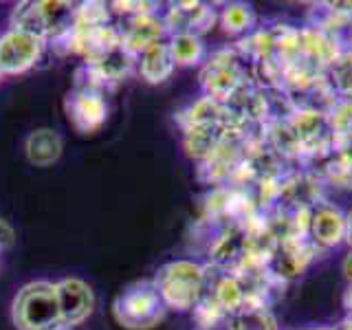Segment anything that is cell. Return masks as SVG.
<instances>
[{"mask_svg":"<svg viewBox=\"0 0 352 330\" xmlns=\"http://www.w3.org/2000/svg\"><path fill=\"white\" fill-rule=\"evenodd\" d=\"M154 286L163 304L176 311H194L207 289V264L194 260H174L159 269Z\"/></svg>","mask_w":352,"mask_h":330,"instance_id":"obj_1","label":"cell"},{"mask_svg":"<svg viewBox=\"0 0 352 330\" xmlns=\"http://www.w3.org/2000/svg\"><path fill=\"white\" fill-rule=\"evenodd\" d=\"M179 121L183 128L198 126V124H216V121H225L227 124V108L223 102H216V99L203 95L201 99H196L190 108L183 110L179 115Z\"/></svg>","mask_w":352,"mask_h":330,"instance_id":"obj_18","label":"cell"},{"mask_svg":"<svg viewBox=\"0 0 352 330\" xmlns=\"http://www.w3.org/2000/svg\"><path fill=\"white\" fill-rule=\"evenodd\" d=\"M14 322L20 330H53L62 326L58 284H27L14 300Z\"/></svg>","mask_w":352,"mask_h":330,"instance_id":"obj_3","label":"cell"},{"mask_svg":"<svg viewBox=\"0 0 352 330\" xmlns=\"http://www.w3.org/2000/svg\"><path fill=\"white\" fill-rule=\"evenodd\" d=\"M108 25V9L102 3H84L75 9V29H95Z\"/></svg>","mask_w":352,"mask_h":330,"instance_id":"obj_23","label":"cell"},{"mask_svg":"<svg viewBox=\"0 0 352 330\" xmlns=\"http://www.w3.org/2000/svg\"><path fill=\"white\" fill-rule=\"evenodd\" d=\"M174 69H176V64H174L168 40L154 44V47H150L148 51L141 53L139 71H141V77L148 84H161V82H165L174 73Z\"/></svg>","mask_w":352,"mask_h":330,"instance_id":"obj_14","label":"cell"},{"mask_svg":"<svg viewBox=\"0 0 352 330\" xmlns=\"http://www.w3.org/2000/svg\"><path fill=\"white\" fill-rule=\"evenodd\" d=\"M335 330H352V319H344L339 326H335Z\"/></svg>","mask_w":352,"mask_h":330,"instance_id":"obj_29","label":"cell"},{"mask_svg":"<svg viewBox=\"0 0 352 330\" xmlns=\"http://www.w3.org/2000/svg\"><path fill=\"white\" fill-rule=\"evenodd\" d=\"M163 22L170 36L190 33V36L203 38L218 22V11L203 3H176L168 9Z\"/></svg>","mask_w":352,"mask_h":330,"instance_id":"obj_9","label":"cell"},{"mask_svg":"<svg viewBox=\"0 0 352 330\" xmlns=\"http://www.w3.org/2000/svg\"><path fill=\"white\" fill-rule=\"evenodd\" d=\"M168 36L163 18L148 14V16H137L130 20L128 29L121 33V47H124L130 55H141L154 44H159Z\"/></svg>","mask_w":352,"mask_h":330,"instance_id":"obj_11","label":"cell"},{"mask_svg":"<svg viewBox=\"0 0 352 330\" xmlns=\"http://www.w3.org/2000/svg\"><path fill=\"white\" fill-rule=\"evenodd\" d=\"M53 330H69V328H64V326H58V328H53Z\"/></svg>","mask_w":352,"mask_h":330,"instance_id":"obj_31","label":"cell"},{"mask_svg":"<svg viewBox=\"0 0 352 330\" xmlns=\"http://www.w3.org/2000/svg\"><path fill=\"white\" fill-rule=\"evenodd\" d=\"M341 269H344L346 280H348V282H352V249L348 251V256L344 258V264H341Z\"/></svg>","mask_w":352,"mask_h":330,"instance_id":"obj_27","label":"cell"},{"mask_svg":"<svg viewBox=\"0 0 352 330\" xmlns=\"http://www.w3.org/2000/svg\"><path fill=\"white\" fill-rule=\"evenodd\" d=\"M256 146L247 135L240 130H229L220 146L209 154L207 159L198 163V179L207 185L225 187L236 179V174L245 165L249 150Z\"/></svg>","mask_w":352,"mask_h":330,"instance_id":"obj_5","label":"cell"},{"mask_svg":"<svg viewBox=\"0 0 352 330\" xmlns=\"http://www.w3.org/2000/svg\"><path fill=\"white\" fill-rule=\"evenodd\" d=\"M113 7H117L119 11H124V14H132V18L154 14V9H157V5H154V3H115Z\"/></svg>","mask_w":352,"mask_h":330,"instance_id":"obj_24","label":"cell"},{"mask_svg":"<svg viewBox=\"0 0 352 330\" xmlns=\"http://www.w3.org/2000/svg\"><path fill=\"white\" fill-rule=\"evenodd\" d=\"M225 330H280V326L271 308L245 306L227 319Z\"/></svg>","mask_w":352,"mask_h":330,"instance_id":"obj_19","label":"cell"},{"mask_svg":"<svg viewBox=\"0 0 352 330\" xmlns=\"http://www.w3.org/2000/svg\"><path fill=\"white\" fill-rule=\"evenodd\" d=\"M317 256H319V251L308 238H289L275 245L271 258L267 262V269L275 280H280L282 284H289L291 280L300 278V275L315 262Z\"/></svg>","mask_w":352,"mask_h":330,"instance_id":"obj_6","label":"cell"},{"mask_svg":"<svg viewBox=\"0 0 352 330\" xmlns=\"http://www.w3.org/2000/svg\"><path fill=\"white\" fill-rule=\"evenodd\" d=\"M62 154V139L51 128H40L27 139V157L38 168H49Z\"/></svg>","mask_w":352,"mask_h":330,"instance_id":"obj_15","label":"cell"},{"mask_svg":"<svg viewBox=\"0 0 352 330\" xmlns=\"http://www.w3.org/2000/svg\"><path fill=\"white\" fill-rule=\"evenodd\" d=\"M218 22L227 36H236V38H247L249 33L256 31V22L258 14L256 9L247 3H229L220 9Z\"/></svg>","mask_w":352,"mask_h":330,"instance_id":"obj_16","label":"cell"},{"mask_svg":"<svg viewBox=\"0 0 352 330\" xmlns=\"http://www.w3.org/2000/svg\"><path fill=\"white\" fill-rule=\"evenodd\" d=\"M346 218H348V236H346V245H350V249H352V209L346 214Z\"/></svg>","mask_w":352,"mask_h":330,"instance_id":"obj_28","label":"cell"},{"mask_svg":"<svg viewBox=\"0 0 352 330\" xmlns=\"http://www.w3.org/2000/svg\"><path fill=\"white\" fill-rule=\"evenodd\" d=\"M341 304H344L346 319H352V282H348V289L344 291V297H341Z\"/></svg>","mask_w":352,"mask_h":330,"instance_id":"obj_26","label":"cell"},{"mask_svg":"<svg viewBox=\"0 0 352 330\" xmlns=\"http://www.w3.org/2000/svg\"><path fill=\"white\" fill-rule=\"evenodd\" d=\"M69 119L82 132H93L104 124L108 117V106L102 95L77 91L69 97Z\"/></svg>","mask_w":352,"mask_h":330,"instance_id":"obj_12","label":"cell"},{"mask_svg":"<svg viewBox=\"0 0 352 330\" xmlns=\"http://www.w3.org/2000/svg\"><path fill=\"white\" fill-rule=\"evenodd\" d=\"M251 82V66L236 47L218 49L207 58L201 69V86L205 97L216 102H227L240 86Z\"/></svg>","mask_w":352,"mask_h":330,"instance_id":"obj_2","label":"cell"},{"mask_svg":"<svg viewBox=\"0 0 352 330\" xmlns=\"http://www.w3.org/2000/svg\"><path fill=\"white\" fill-rule=\"evenodd\" d=\"M132 64H135V55H130L124 47H119L113 53H108L106 58L99 60L97 64H91V66L110 84V82L124 80V77L130 73Z\"/></svg>","mask_w":352,"mask_h":330,"instance_id":"obj_22","label":"cell"},{"mask_svg":"<svg viewBox=\"0 0 352 330\" xmlns=\"http://www.w3.org/2000/svg\"><path fill=\"white\" fill-rule=\"evenodd\" d=\"M168 44H170L174 64H179V66H194V64L205 62L207 49H205L203 38L190 36V33H179V36H170Z\"/></svg>","mask_w":352,"mask_h":330,"instance_id":"obj_20","label":"cell"},{"mask_svg":"<svg viewBox=\"0 0 352 330\" xmlns=\"http://www.w3.org/2000/svg\"><path fill=\"white\" fill-rule=\"evenodd\" d=\"M11 22H14V29L25 31L29 36H36L40 40L49 38V22L44 3H20L11 14Z\"/></svg>","mask_w":352,"mask_h":330,"instance_id":"obj_17","label":"cell"},{"mask_svg":"<svg viewBox=\"0 0 352 330\" xmlns=\"http://www.w3.org/2000/svg\"><path fill=\"white\" fill-rule=\"evenodd\" d=\"M16 242V234L14 229H11L5 220H0V249H7Z\"/></svg>","mask_w":352,"mask_h":330,"instance_id":"obj_25","label":"cell"},{"mask_svg":"<svg viewBox=\"0 0 352 330\" xmlns=\"http://www.w3.org/2000/svg\"><path fill=\"white\" fill-rule=\"evenodd\" d=\"M326 80L337 97H352V49L337 55L335 62L328 66Z\"/></svg>","mask_w":352,"mask_h":330,"instance_id":"obj_21","label":"cell"},{"mask_svg":"<svg viewBox=\"0 0 352 330\" xmlns=\"http://www.w3.org/2000/svg\"><path fill=\"white\" fill-rule=\"evenodd\" d=\"M58 300H60L62 326L82 324L84 319L91 315L93 306H95V297H93L91 286L77 278L62 280L58 284Z\"/></svg>","mask_w":352,"mask_h":330,"instance_id":"obj_10","label":"cell"},{"mask_svg":"<svg viewBox=\"0 0 352 330\" xmlns=\"http://www.w3.org/2000/svg\"><path fill=\"white\" fill-rule=\"evenodd\" d=\"M165 308L154 282H137L117 297L113 313L128 330H148L165 317Z\"/></svg>","mask_w":352,"mask_h":330,"instance_id":"obj_4","label":"cell"},{"mask_svg":"<svg viewBox=\"0 0 352 330\" xmlns=\"http://www.w3.org/2000/svg\"><path fill=\"white\" fill-rule=\"evenodd\" d=\"M348 236V218L333 203L322 201L311 209L308 218V240L317 247L319 253L333 251L346 242Z\"/></svg>","mask_w":352,"mask_h":330,"instance_id":"obj_7","label":"cell"},{"mask_svg":"<svg viewBox=\"0 0 352 330\" xmlns=\"http://www.w3.org/2000/svg\"><path fill=\"white\" fill-rule=\"evenodd\" d=\"M229 130L231 128L225 124V121L183 128V148L194 161L201 163L203 159H207L209 154H212L220 146V141L225 139V135Z\"/></svg>","mask_w":352,"mask_h":330,"instance_id":"obj_13","label":"cell"},{"mask_svg":"<svg viewBox=\"0 0 352 330\" xmlns=\"http://www.w3.org/2000/svg\"><path fill=\"white\" fill-rule=\"evenodd\" d=\"M42 40L25 31L11 29L0 38V73H25L38 62Z\"/></svg>","mask_w":352,"mask_h":330,"instance_id":"obj_8","label":"cell"},{"mask_svg":"<svg viewBox=\"0 0 352 330\" xmlns=\"http://www.w3.org/2000/svg\"><path fill=\"white\" fill-rule=\"evenodd\" d=\"M304 330H335V328H330V326H315V328H304Z\"/></svg>","mask_w":352,"mask_h":330,"instance_id":"obj_30","label":"cell"}]
</instances>
